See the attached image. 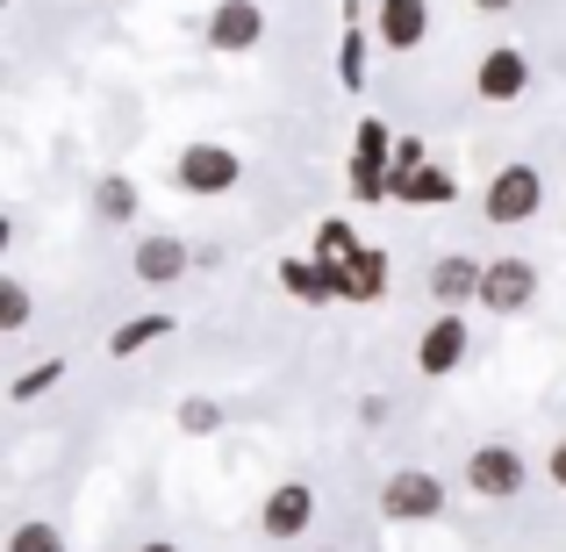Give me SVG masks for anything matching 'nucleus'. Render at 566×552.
Returning <instances> with one entry per match:
<instances>
[{
	"mask_svg": "<svg viewBox=\"0 0 566 552\" xmlns=\"http://www.w3.org/2000/svg\"><path fill=\"white\" fill-rule=\"evenodd\" d=\"M538 208H545V173L524 166V158H516V166H502L495 180H488V194H481V216L495 222V230H524Z\"/></svg>",
	"mask_w": 566,
	"mask_h": 552,
	"instance_id": "nucleus-1",
	"label": "nucleus"
},
{
	"mask_svg": "<svg viewBox=\"0 0 566 552\" xmlns=\"http://www.w3.org/2000/svg\"><path fill=\"white\" fill-rule=\"evenodd\" d=\"M395 129L387 123H374V115H366L359 123V137H352V201H395Z\"/></svg>",
	"mask_w": 566,
	"mask_h": 552,
	"instance_id": "nucleus-2",
	"label": "nucleus"
},
{
	"mask_svg": "<svg viewBox=\"0 0 566 552\" xmlns=\"http://www.w3.org/2000/svg\"><path fill=\"white\" fill-rule=\"evenodd\" d=\"M237 180H244V158L230 152V144H187L180 158H172V187L193 194V201H216V194H230Z\"/></svg>",
	"mask_w": 566,
	"mask_h": 552,
	"instance_id": "nucleus-3",
	"label": "nucleus"
},
{
	"mask_svg": "<svg viewBox=\"0 0 566 552\" xmlns=\"http://www.w3.org/2000/svg\"><path fill=\"white\" fill-rule=\"evenodd\" d=\"M459 481H467V496H481V502H516L531 488V467H524L516 445H473Z\"/></svg>",
	"mask_w": 566,
	"mask_h": 552,
	"instance_id": "nucleus-4",
	"label": "nucleus"
},
{
	"mask_svg": "<svg viewBox=\"0 0 566 552\" xmlns=\"http://www.w3.org/2000/svg\"><path fill=\"white\" fill-rule=\"evenodd\" d=\"M380 517L387 524H430V517H444V481L423 467H395L380 481Z\"/></svg>",
	"mask_w": 566,
	"mask_h": 552,
	"instance_id": "nucleus-5",
	"label": "nucleus"
},
{
	"mask_svg": "<svg viewBox=\"0 0 566 552\" xmlns=\"http://www.w3.org/2000/svg\"><path fill=\"white\" fill-rule=\"evenodd\" d=\"M531 302H538V265H531L524 251H502V259H488V273H481V309H495V316H524Z\"/></svg>",
	"mask_w": 566,
	"mask_h": 552,
	"instance_id": "nucleus-6",
	"label": "nucleus"
},
{
	"mask_svg": "<svg viewBox=\"0 0 566 552\" xmlns=\"http://www.w3.org/2000/svg\"><path fill=\"white\" fill-rule=\"evenodd\" d=\"M473 352V331L459 309H438V323H430L423 337H416V373H430V381H444V373H459Z\"/></svg>",
	"mask_w": 566,
	"mask_h": 552,
	"instance_id": "nucleus-7",
	"label": "nucleus"
},
{
	"mask_svg": "<svg viewBox=\"0 0 566 552\" xmlns=\"http://www.w3.org/2000/svg\"><path fill=\"white\" fill-rule=\"evenodd\" d=\"M265 43V8L259 0H216V14H208V51L222 58H244Z\"/></svg>",
	"mask_w": 566,
	"mask_h": 552,
	"instance_id": "nucleus-8",
	"label": "nucleus"
},
{
	"mask_svg": "<svg viewBox=\"0 0 566 552\" xmlns=\"http://www.w3.org/2000/svg\"><path fill=\"white\" fill-rule=\"evenodd\" d=\"M308 524H316V488L308 481H280L273 496H265V510H259V531L273 545H287V539H302Z\"/></svg>",
	"mask_w": 566,
	"mask_h": 552,
	"instance_id": "nucleus-9",
	"label": "nucleus"
},
{
	"mask_svg": "<svg viewBox=\"0 0 566 552\" xmlns=\"http://www.w3.org/2000/svg\"><path fill=\"white\" fill-rule=\"evenodd\" d=\"M473 94L495 101V108H502V101H524L531 94V58L516 51V43H495V51L473 65Z\"/></svg>",
	"mask_w": 566,
	"mask_h": 552,
	"instance_id": "nucleus-10",
	"label": "nucleus"
},
{
	"mask_svg": "<svg viewBox=\"0 0 566 552\" xmlns=\"http://www.w3.org/2000/svg\"><path fill=\"white\" fill-rule=\"evenodd\" d=\"M481 273H488V259L444 251V259H430L423 288H430V302H438V309H467V302H481Z\"/></svg>",
	"mask_w": 566,
	"mask_h": 552,
	"instance_id": "nucleus-11",
	"label": "nucleus"
},
{
	"mask_svg": "<svg viewBox=\"0 0 566 552\" xmlns=\"http://www.w3.org/2000/svg\"><path fill=\"white\" fill-rule=\"evenodd\" d=\"M129 265H137V280H144V288H172V280H180L187 265H193V251H187V237H172V230H151V237H137Z\"/></svg>",
	"mask_w": 566,
	"mask_h": 552,
	"instance_id": "nucleus-12",
	"label": "nucleus"
},
{
	"mask_svg": "<svg viewBox=\"0 0 566 552\" xmlns=\"http://www.w3.org/2000/svg\"><path fill=\"white\" fill-rule=\"evenodd\" d=\"M331 288H337V302H380V294H387V251L359 244L352 259L331 265Z\"/></svg>",
	"mask_w": 566,
	"mask_h": 552,
	"instance_id": "nucleus-13",
	"label": "nucleus"
},
{
	"mask_svg": "<svg viewBox=\"0 0 566 552\" xmlns=\"http://www.w3.org/2000/svg\"><path fill=\"white\" fill-rule=\"evenodd\" d=\"M374 37L387 43V51H423V37H430V0H380V14H374Z\"/></svg>",
	"mask_w": 566,
	"mask_h": 552,
	"instance_id": "nucleus-14",
	"label": "nucleus"
},
{
	"mask_svg": "<svg viewBox=\"0 0 566 552\" xmlns=\"http://www.w3.org/2000/svg\"><path fill=\"white\" fill-rule=\"evenodd\" d=\"M280 288L294 294L302 309H331L337 302V288H331V265L308 251V259H280Z\"/></svg>",
	"mask_w": 566,
	"mask_h": 552,
	"instance_id": "nucleus-15",
	"label": "nucleus"
},
{
	"mask_svg": "<svg viewBox=\"0 0 566 552\" xmlns=\"http://www.w3.org/2000/svg\"><path fill=\"white\" fill-rule=\"evenodd\" d=\"M395 201H409V208H444V201H459V180L444 166H416V173H401L395 180Z\"/></svg>",
	"mask_w": 566,
	"mask_h": 552,
	"instance_id": "nucleus-16",
	"label": "nucleus"
},
{
	"mask_svg": "<svg viewBox=\"0 0 566 552\" xmlns=\"http://www.w3.org/2000/svg\"><path fill=\"white\" fill-rule=\"evenodd\" d=\"M158 337H172V316H166V309H151V316H129V323H115L108 360H137V352H151Z\"/></svg>",
	"mask_w": 566,
	"mask_h": 552,
	"instance_id": "nucleus-17",
	"label": "nucleus"
},
{
	"mask_svg": "<svg viewBox=\"0 0 566 552\" xmlns=\"http://www.w3.org/2000/svg\"><path fill=\"white\" fill-rule=\"evenodd\" d=\"M94 216H108V222H137V180H123V173L94 180Z\"/></svg>",
	"mask_w": 566,
	"mask_h": 552,
	"instance_id": "nucleus-18",
	"label": "nucleus"
},
{
	"mask_svg": "<svg viewBox=\"0 0 566 552\" xmlns=\"http://www.w3.org/2000/svg\"><path fill=\"white\" fill-rule=\"evenodd\" d=\"M29 316H36V294H29L14 273H0V337L29 331Z\"/></svg>",
	"mask_w": 566,
	"mask_h": 552,
	"instance_id": "nucleus-19",
	"label": "nucleus"
},
{
	"mask_svg": "<svg viewBox=\"0 0 566 552\" xmlns=\"http://www.w3.org/2000/svg\"><path fill=\"white\" fill-rule=\"evenodd\" d=\"M337 80H345V94H359L366 86V29L345 22V43H337Z\"/></svg>",
	"mask_w": 566,
	"mask_h": 552,
	"instance_id": "nucleus-20",
	"label": "nucleus"
},
{
	"mask_svg": "<svg viewBox=\"0 0 566 552\" xmlns=\"http://www.w3.org/2000/svg\"><path fill=\"white\" fill-rule=\"evenodd\" d=\"M359 251V230H352L345 216H331V222H316V259L323 265H337V259H352Z\"/></svg>",
	"mask_w": 566,
	"mask_h": 552,
	"instance_id": "nucleus-21",
	"label": "nucleus"
},
{
	"mask_svg": "<svg viewBox=\"0 0 566 552\" xmlns=\"http://www.w3.org/2000/svg\"><path fill=\"white\" fill-rule=\"evenodd\" d=\"M57 381H65V360H43V366H29V373L8 381V402H36V395H51Z\"/></svg>",
	"mask_w": 566,
	"mask_h": 552,
	"instance_id": "nucleus-22",
	"label": "nucleus"
},
{
	"mask_svg": "<svg viewBox=\"0 0 566 552\" xmlns=\"http://www.w3.org/2000/svg\"><path fill=\"white\" fill-rule=\"evenodd\" d=\"M8 552H65V539H57V524L29 517V524H14V531H8Z\"/></svg>",
	"mask_w": 566,
	"mask_h": 552,
	"instance_id": "nucleus-23",
	"label": "nucleus"
},
{
	"mask_svg": "<svg viewBox=\"0 0 566 552\" xmlns=\"http://www.w3.org/2000/svg\"><path fill=\"white\" fill-rule=\"evenodd\" d=\"M216 424H222V409H216L208 395H187V402H180V430H187V438H208Z\"/></svg>",
	"mask_w": 566,
	"mask_h": 552,
	"instance_id": "nucleus-24",
	"label": "nucleus"
},
{
	"mask_svg": "<svg viewBox=\"0 0 566 552\" xmlns=\"http://www.w3.org/2000/svg\"><path fill=\"white\" fill-rule=\"evenodd\" d=\"M416 166H430V158H423V144H416V137H401V144H395V180H401V173H416ZM395 180H387V187H395Z\"/></svg>",
	"mask_w": 566,
	"mask_h": 552,
	"instance_id": "nucleus-25",
	"label": "nucleus"
},
{
	"mask_svg": "<svg viewBox=\"0 0 566 552\" xmlns=\"http://www.w3.org/2000/svg\"><path fill=\"white\" fill-rule=\"evenodd\" d=\"M545 473H553V488H566V438L553 445V459H545Z\"/></svg>",
	"mask_w": 566,
	"mask_h": 552,
	"instance_id": "nucleus-26",
	"label": "nucleus"
},
{
	"mask_svg": "<svg viewBox=\"0 0 566 552\" xmlns=\"http://www.w3.org/2000/svg\"><path fill=\"white\" fill-rule=\"evenodd\" d=\"M137 552H180V545H172V539H144Z\"/></svg>",
	"mask_w": 566,
	"mask_h": 552,
	"instance_id": "nucleus-27",
	"label": "nucleus"
},
{
	"mask_svg": "<svg viewBox=\"0 0 566 552\" xmlns=\"http://www.w3.org/2000/svg\"><path fill=\"white\" fill-rule=\"evenodd\" d=\"M473 8H481V14H502V8H510V0H473Z\"/></svg>",
	"mask_w": 566,
	"mask_h": 552,
	"instance_id": "nucleus-28",
	"label": "nucleus"
}]
</instances>
